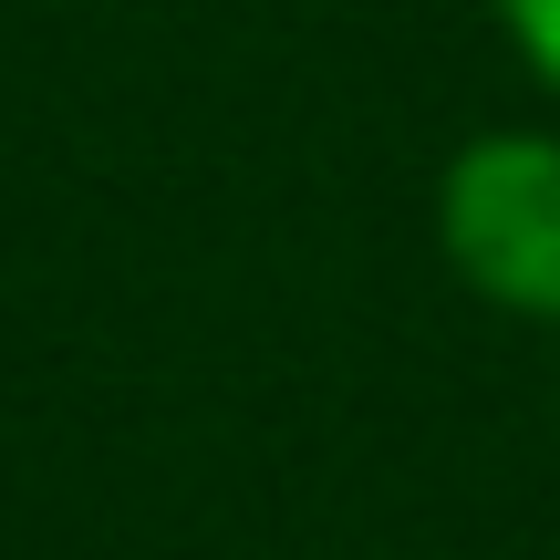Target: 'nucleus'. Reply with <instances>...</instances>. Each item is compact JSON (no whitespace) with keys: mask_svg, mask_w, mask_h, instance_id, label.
<instances>
[{"mask_svg":"<svg viewBox=\"0 0 560 560\" xmlns=\"http://www.w3.org/2000/svg\"><path fill=\"white\" fill-rule=\"evenodd\" d=\"M499 11V32H509V52L529 62V73L560 94V0H488Z\"/></svg>","mask_w":560,"mask_h":560,"instance_id":"obj_2","label":"nucleus"},{"mask_svg":"<svg viewBox=\"0 0 560 560\" xmlns=\"http://www.w3.org/2000/svg\"><path fill=\"white\" fill-rule=\"evenodd\" d=\"M436 249L478 301L560 322V136L488 125L436 177Z\"/></svg>","mask_w":560,"mask_h":560,"instance_id":"obj_1","label":"nucleus"}]
</instances>
